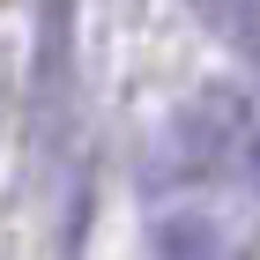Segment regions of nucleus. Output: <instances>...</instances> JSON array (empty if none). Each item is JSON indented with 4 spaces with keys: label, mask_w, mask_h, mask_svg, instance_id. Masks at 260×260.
<instances>
[{
    "label": "nucleus",
    "mask_w": 260,
    "mask_h": 260,
    "mask_svg": "<svg viewBox=\"0 0 260 260\" xmlns=\"http://www.w3.org/2000/svg\"><path fill=\"white\" fill-rule=\"evenodd\" d=\"M245 171H253V186H260V134H253V149H245Z\"/></svg>",
    "instance_id": "f257e3e1"
}]
</instances>
